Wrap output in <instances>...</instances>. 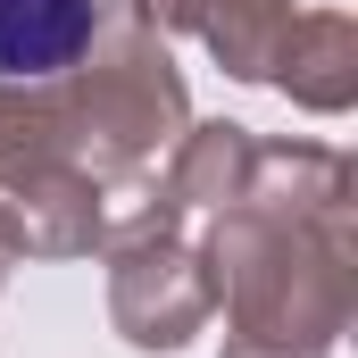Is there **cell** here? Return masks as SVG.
I'll return each mask as SVG.
<instances>
[{"label":"cell","instance_id":"cell-6","mask_svg":"<svg viewBox=\"0 0 358 358\" xmlns=\"http://www.w3.org/2000/svg\"><path fill=\"white\" fill-rule=\"evenodd\" d=\"M350 159L325 142H259L250 150V183L242 200L267 217H300V225H342L350 217Z\"/></svg>","mask_w":358,"mask_h":358},{"label":"cell","instance_id":"cell-10","mask_svg":"<svg viewBox=\"0 0 358 358\" xmlns=\"http://www.w3.org/2000/svg\"><path fill=\"white\" fill-rule=\"evenodd\" d=\"M67 167V125H59V92L50 84H0V192L25 176Z\"/></svg>","mask_w":358,"mask_h":358},{"label":"cell","instance_id":"cell-2","mask_svg":"<svg viewBox=\"0 0 358 358\" xmlns=\"http://www.w3.org/2000/svg\"><path fill=\"white\" fill-rule=\"evenodd\" d=\"M50 92H59V125H67V167H84L108 192L134 183L192 125L183 67L167 59V34L142 0H100L84 59L67 76H50Z\"/></svg>","mask_w":358,"mask_h":358},{"label":"cell","instance_id":"cell-4","mask_svg":"<svg viewBox=\"0 0 358 358\" xmlns=\"http://www.w3.org/2000/svg\"><path fill=\"white\" fill-rule=\"evenodd\" d=\"M8 200V225H17V250L25 259H92L108 242V183H92L84 167H50V176H25Z\"/></svg>","mask_w":358,"mask_h":358},{"label":"cell","instance_id":"cell-12","mask_svg":"<svg viewBox=\"0 0 358 358\" xmlns=\"http://www.w3.org/2000/svg\"><path fill=\"white\" fill-rule=\"evenodd\" d=\"M25 250H17V225H8V200H0V292H8V267H17Z\"/></svg>","mask_w":358,"mask_h":358},{"label":"cell","instance_id":"cell-9","mask_svg":"<svg viewBox=\"0 0 358 358\" xmlns=\"http://www.w3.org/2000/svg\"><path fill=\"white\" fill-rule=\"evenodd\" d=\"M292 17H300L292 0H192V34H200L208 59H217L225 76H242V84H267Z\"/></svg>","mask_w":358,"mask_h":358},{"label":"cell","instance_id":"cell-1","mask_svg":"<svg viewBox=\"0 0 358 358\" xmlns=\"http://www.w3.org/2000/svg\"><path fill=\"white\" fill-rule=\"evenodd\" d=\"M200 267L225 308L217 358H334L358 308V234L267 217L250 200L217 208L200 234Z\"/></svg>","mask_w":358,"mask_h":358},{"label":"cell","instance_id":"cell-3","mask_svg":"<svg viewBox=\"0 0 358 358\" xmlns=\"http://www.w3.org/2000/svg\"><path fill=\"white\" fill-rule=\"evenodd\" d=\"M108 325L134 342V350H183L192 334H208L217 317V292L200 267V242L183 234V217L167 200H134L108 217Z\"/></svg>","mask_w":358,"mask_h":358},{"label":"cell","instance_id":"cell-5","mask_svg":"<svg viewBox=\"0 0 358 358\" xmlns=\"http://www.w3.org/2000/svg\"><path fill=\"white\" fill-rule=\"evenodd\" d=\"M267 84L283 100H300L308 117H342L358 100V17L350 8H300L283 25V50H275Z\"/></svg>","mask_w":358,"mask_h":358},{"label":"cell","instance_id":"cell-8","mask_svg":"<svg viewBox=\"0 0 358 358\" xmlns=\"http://www.w3.org/2000/svg\"><path fill=\"white\" fill-rule=\"evenodd\" d=\"M100 0H0V84H50L84 59Z\"/></svg>","mask_w":358,"mask_h":358},{"label":"cell","instance_id":"cell-7","mask_svg":"<svg viewBox=\"0 0 358 358\" xmlns=\"http://www.w3.org/2000/svg\"><path fill=\"white\" fill-rule=\"evenodd\" d=\"M250 150H259V134H250V125H234V117L183 125L176 142H167V183H159V200L176 208L183 225H192V217L234 208V200H242V183H250Z\"/></svg>","mask_w":358,"mask_h":358},{"label":"cell","instance_id":"cell-11","mask_svg":"<svg viewBox=\"0 0 358 358\" xmlns=\"http://www.w3.org/2000/svg\"><path fill=\"white\" fill-rule=\"evenodd\" d=\"M159 17V34H192V0H142Z\"/></svg>","mask_w":358,"mask_h":358}]
</instances>
